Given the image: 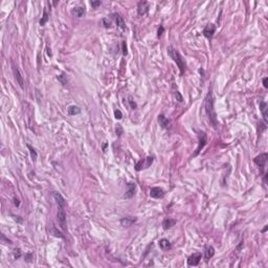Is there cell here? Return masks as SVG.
<instances>
[{
    "instance_id": "cell-1",
    "label": "cell",
    "mask_w": 268,
    "mask_h": 268,
    "mask_svg": "<svg viewBox=\"0 0 268 268\" xmlns=\"http://www.w3.org/2000/svg\"><path fill=\"white\" fill-rule=\"evenodd\" d=\"M205 110H206V114H207L210 122L213 124L214 128H216L217 127V125H218V122H217L216 111H215V109H214V97H213V94H212V90L208 91V93L206 94Z\"/></svg>"
},
{
    "instance_id": "cell-2",
    "label": "cell",
    "mask_w": 268,
    "mask_h": 268,
    "mask_svg": "<svg viewBox=\"0 0 268 268\" xmlns=\"http://www.w3.org/2000/svg\"><path fill=\"white\" fill-rule=\"evenodd\" d=\"M168 53H169L170 57L173 59L174 62L177 64L178 68H179V70H180V73L181 74L184 73L187 65H185L184 60H183V58L181 57L180 53H179V51H178L177 49L174 48L173 46H169L168 47Z\"/></svg>"
},
{
    "instance_id": "cell-3",
    "label": "cell",
    "mask_w": 268,
    "mask_h": 268,
    "mask_svg": "<svg viewBox=\"0 0 268 268\" xmlns=\"http://www.w3.org/2000/svg\"><path fill=\"white\" fill-rule=\"evenodd\" d=\"M152 162H153V157L148 156L147 158L140 159L138 162H137L136 166H135V170H136V171H140V170H143V169H148L149 166L152 164Z\"/></svg>"
},
{
    "instance_id": "cell-4",
    "label": "cell",
    "mask_w": 268,
    "mask_h": 268,
    "mask_svg": "<svg viewBox=\"0 0 268 268\" xmlns=\"http://www.w3.org/2000/svg\"><path fill=\"white\" fill-rule=\"evenodd\" d=\"M59 210H58V221H59V224H60L61 228L63 231H66V213H65V210L64 207H61V206H58Z\"/></svg>"
},
{
    "instance_id": "cell-5",
    "label": "cell",
    "mask_w": 268,
    "mask_h": 268,
    "mask_svg": "<svg viewBox=\"0 0 268 268\" xmlns=\"http://www.w3.org/2000/svg\"><path fill=\"white\" fill-rule=\"evenodd\" d=\"M206 143H207L206 134L204 133V132H200V133H199V143H198V147H197V149H196V152L194 153V156H197V155L200 153V151L204 148Z\"/></svg>"
},
{
    "instance_id": "cell-6",
    "label": "cell",
    "mask_w": 268,
    "mask_h": 268,
    "mask_svg": "<svg viewBox=\"0 0 268 268\" xmlns=\"http://www.w3.org/2000/svg\"><path fill=\"white\" fill-rule=\"evenodd\" d=\"M267 158H268V154L267 153H262V154L258 155L256 158L254 159V164H256L258 166H260L261 169H263L265 166L266 162H267Z\"/></svg>"
},
{
    "instance_id": "cell-7",
    "label": "cell",
    "mask_w": 268,
    "mask_h": 268,
    "mask_svg": "<svg viewBox=\"0 0 268 268\" xmlns=\"http://www.w3.org/2000/svg\"><path fill=\"white\" fill-rule=\"evenodd\" d=\"M13 72H14V76H15V79H16L17 83L19 84L22 89H24V79H23V76L21 74L20 70L17 68L15 65H13Z\"/></svg>"
},
{
    "instance_id": "cell-8",
    "label": "cell",
    "mask_w": 268,
    "mask_h": 268,
    "mask_svg": "<svg viewBox=\"0 0 268 268\" xmlns=\"http://www.w3.org/2000/svg\"><path fill=\"white\" fill-rule=\"evenodd\" d=\"M201 258H202V254L200 252H195L192 256H189L187 259V265L189 266H197L200 262Z\"/></svg>"
},
{
    "instance_id": "cell-9",
    "label": "cell",
    "mask_w": 268,
    "mask_h": 268,
    "mask_svg": "<svg viewBox=\"0 0 268 268\" xmlns=\"http://www.w3.org/2000/svg\"><path fill=\"white\" fill-rule=\"evenodd\" d=\"M150 196L155 199H161L164 197V191L161 187H152L150 189Z\"/></svg>"
},
{
    "instance_id": "cell-10",
    "label": "cell",
    "mask_w": 268,
    "mask_h": 268,
    "mask_svg": "<svg viewBox=\"0 0 268 268\" xmlns=\"http://www.w3.org/2000/svg\"><path fill=\"white\" fill-rule=\"evenodd\" d=\"M215 32H216V25H215V24H213V23H210V24H207L205 27H204L203 35H204V37L210 39V38L214 36Z\"/></svg>"
},
{
    "instance_id": "cell-11",
    "label": "cell",
    "mask_w": 268,
    "mask_h": 268,
    "mask_svg": "<svg viewBox=\"0 0 268 268\" xmlns=\"http://www.w3.org/2000/svg\"><path fill=\"white\" fill-rule=\"evenodd\" d=\"M149 11V3L147 1H140L137 4V13L139 16H143L146 15Z\"/></svg>"
},
{
    "instance_id": "cell-12",
    "label": "cell",
    "mask_w": 268,
    "mask_h": 268,
    "mask_svg": "<svg viewBox=\"0 0 268 268\" xmlns=\"http://www.w3.org/2000/svg\"><path fill=\"white\" fill-rule=\"evenodd\" d=\"M53 199H55V202H57V204H58V206H61V207H65V205H66V201H65L64 197H63L62 195L60 194V193L53 192Z\"/></svg>"
},
{
    "instance_id": "cell-13",
    "label": "cell",
    "mask_w": 268,
    "mask_h": 268,
    "mask_svg": "<svg viewBox=\"0 0 268 268\" xmlns=\"http://www.w3.org/2000/svg\"><path fill=\"white\" fill-rule=\"evenodd\" d=\"M135 189H136V184L133 182H130L128 183V191L126 192L125 194V198H132L135 194Z\"/></svg>"
},
{
    "instance_id": "cell-14",
    "label": "cell",
    "mask_w": 268,
    "mask_h": 268,
    "mask_svg": "<svg viewBox=\"0 0 268 268\" xmlns=\"http://www.w3.org/2000/svg\"><path fill=\"white\" fill-rule=\"evenodd\" d=\"M86 11H85V7H82V6H76L72 9V15L76 18H81L85 15Z\"/></svg>"
},
{
    "instance_id": "cell-15",
    "label": "cell",
    "mask_w": 268,
    "mask_h": 268,
    "mask_svg": "<svg viewBox=\"0 0 268 268\" xmlns=\"http://www.w3.org/2000/svg\"><path fill=\"white\" fill-rule=\"evenodd\" d=\"M135 221H136V218L135 217H125L120 220V224H122V226H130V225L133 224Z\"/></svg>"
},
{
    "instance_id": "cell-16",
    "label": "cell",
    "mask_w": 268,
    "mask_h": 268,
    "mask_svg": "<svg viewBox=\"0 0 268 268\" xmlns=\"http://www.w3.org/2000/svg\"><path fill=\"white\" fill-rule=\"evenodd\" d=\"M268 106L265 102H261L260 103V110H261L262 114H263V117H264V122H267L268 120V116H267V110H268Z\"/></svg>"
},
{
    "instance_id": "cell-17",
    "label": "cell",
    "mask_w": 268,
    "mask_h": 268,
    "mask_svg": "<svg viewBox=\"0 0 268 268\" xmlns=\"http://www.w3.org/2000/svg\"><path fill=\"white\" fill-rule=\"evenodd\" d=\"M176 224V220L175 219H171V218H168V219L164 220L162 222V226H164V229H169L171 228L172 226Z\"/></svg>"
},
{
    "instance_id": "cell-18",
    "label": "cell",
    "mask_w": 268,
    "mask_h": 268,
    "mask_svg": "<svg viewBox=\"0 0 268 268\" xmlns=\"http://www.w3.org/2000/svg\"><path fill=\"white\" fill-rule=\"evenodd\" d=\"M215 254V249L212 246H207L205 248V252H204V258H205V261H208L210 259L213 258V256Z\"/></svg>"
},
{
    "instance_id": "cell-19",
    "label": "cell",
    "mask_w": 268,
    "mask_h": 268,
    "mask_svg": "<svg viewBox=\"0 0 268 268\" xmlns=\"http://www.w3.org/2000/svg\"><path fill=\"white\" fill-rule=\"evenodd\" d=\"M158 122H159V125L161 126L162 128H166L168 126H169V124H170V122H169V120L164 115H162V114H160V115H158Z\"/></svg>"
},
{
    "instance_id": "cell-20",
    "label": "cell",
    "mask_w": 268,
    "mask_h": 268,
    "mask_svg": "<svg viewBox=\"0 0 268 268\" xmlns=\"http://www.w3.org/2000/svg\"><path fill=\"white\" fill-rule=\"evenodd\" d=\"M67 112L69 115H76V114L81 113V109L78 106H69L67 109Z\"/></svg>"
},
{
    "instance_id": "cell-21",
    "label": "cell",
    "mask_w": 268,
    "mask_h": 268,
    "mask_svg": "<svg viewBox=\"0 0 268 268\" xmlns=\"http://www.w3.org/2000/svg\"><path fill=\"white\" fill-rule=\"evenodd\" d=\"M159 247L162 250H168L171 248V243L169 242V240H166V239H161L159 241Z\"/></svg>"
},
{
    "instance_id": "cell-22",
    "label": "cell",
    "mask_w": 268,
    "mask_h": 268,
    "mask_svg": "<svg viewBox=\"0 0 268 268\" xmlns=\"http://www.w3.org/2000/svg\"><path fill=\"white\" fill-rule=\"evenodd\" d=\"M115 20H116V24H117L118 27H120L122 30L126 27V24H125V21L122 19V17L118 14H115Z\"/></svg>"
},
{
    "instance_id": "cell-23",
    "label": "cell",
    "mask_w": 268,
    "mask_h": 268,
    "mask_svg": "<svg viewBox=\"0 0 268 268\" xmlns=\"http://www.w3.org/2000/svg\"><path fill=\"white\" fill-rule=\"evenodd\" d=\"M27 148H28V150H30V157H32V159L35 161L36 159H37V157H38V154H37V152H36V150L34 148H32V147L30 146V145H27Z\"/></svg>"
},
{
    "instance_id": "cell-24",
    "label": "cell",
    "mask_w": 268,
    "mask_h": 268,
    "mask_svg": "<svg viewBox=\"0 0 268 268\" xmlns=\"http://www.w3.org/2000/svg\"><path fill=\"white\" fill-rule=\"evenodd\" d=\"M47 20H48V14H47V12L44 9V13H43V17H42V19L40 20V25H45V23L47 22Z\"/></svg>"
},
{
    "instance_id": "cell-25",
    "label": "cell",
    "mask_w": 268,
    "mask_h": 268,
    "mask_svg": "<svg viewBox=\"0 0 268 268\" xmlns=\"http://www.w3.org/2000/svg\"><path fill=\"white\" fill-rule=\"evenodd\" d=\"M58 80L61 82V84H63V85H66L67 84V78H66V76H65V73H62V74H60V76H58Z\"/></svg>"
},
{
    "instance_id": "cell-26",
    "label": "cell",
    "mask_w": 268,
    "mask_h": 268,
    "mask_svg": "<svg viewBox=\"0 0 268 268\" xmlns=\"http://www.w3.org/2000/svg\"><path fill=\"white\" fill-rule=\"evenodd\" d=\"M53 233L55 237H58V238H64V236H63V233H60V231H58V229L57 228H53Z\"/></svg>"
},
{
    "instance_id": "cell-27",
    "label": "cell",
    "mask_w": 268,
    "mask_h": 268,
    "mask_svg": "<svg viewBox=\"0 0 268 268\" xmlns=\"http://www.w3.org/2000/svg\"><path fill=\"white\" fill-rule=\"evenodd\" d=\"M175 97H176V101H178V102H183V97L180 94V92L179 91H175Z\"/></svg>"
},
{
    "instance_id": "cell-28",
    "label": "cell",
    "mask_w": 268,
    "mask_h": 268,
    "mask_svg": "<svg viewBox=\"0 0 268 268\" xmlns=\"http://www.w3.org/2000/svg\"><path fill=\"white\" fill-rule=\"evenodd\" d=\"M114 116H115L116 120H120V118L122 117V113L120 112V110H118V109H116L115 111H114Z\"/></svg>"
},
{
    "instance_id": "cell-29",
    "label": "cell",
    "mask_w": 268,
    "mask_h": 268,
    "mask_svg": "<svg viewBox=\"0 0 268 268\" xmlns=\"http://www.w3.org/2000/svg\"><path fill=\"white\" fill-rule=\"evenodd\" d=\"M115 131H116V134H117L118 136H120V135L122 134V132H124V130H122V126L117 125V126H116V128H115Z\"/></svg>"
},
{
    "instance_id": "cell-30",
    "label": "cell",
    "mask_w": 268,
    "mask_h": 268,
    "mask_svg": "<svg viewBox=\"0 0 268 268\" xmlns=\"http://www.w3.org/2000/svg\"><path fill=\"white\" fill-rule=\"evenodd\" d=\"M129 104H130V106H131V108H132V109H135V108H136V103L134 102L133 99H132L131 97H129Z\"/></svg>"
},
{
    "instance_id": "cell-31",
    "label": "cell",
    "mask_w": 268,
    "mask_h": 268,
    "mask_svg": "<svg viewBox=\"0 0 268 268\" xmlns=\"http://www.w3.org/2000/svg\"><path fill=\"white\" fill-rule=\"evenodd\" d=\"M103 23H104L105 27H107V28L110 27V26H111V22H110V21H109L107 18H104V19H103Z\"/></svg>"
},
{
    "instance_id": "cell-32",
    "label": "cell",
    "mask_w": 268,
    "mask_h": 268,
    "mask_svg": "<svg viewBox=\"0 0 268 268\" xmlns=\"http://www.w3.org/2000/svg\"><path fill=\"white\" fill-rule=\"evenodd\" d=\"M21 256V252H20V249H15V252H14V256L15 259H19Z\"/></svg>"
},
{
    "instance_id": "cell-33",
    "label": "cell",
    "mask_w": 268,
    "mask_h": 268,
    "mask_svg": "<svg viewBox=\"0 0 268 268\" xmlns=\"http://www.w3.org/2000/svg\"><path fill=\"white\" fill-rule=\"evenodd\" d=\"M91 5H92V7L97 9V6L101 5V1H91Z\"/></svg>"
},
{
    "instance_id": "cell-34",
    "label": "cell",
    "mask_w": 268,
    "mask_h": 268,
    "mask_svg": "<svg viewBox=\"0 0 268 268\" xmlns=\"http://www.w3.org/2000/svg\"><path fill=\"white\" fill-rule=\"evenodd\" d=\"M164 26L160 25V26H159V28H158V34H157L158 37H161V35L164 34Z\"/></svg>"
},
{
    "instance_id": "cell-35",
    "label": "cell",
    "mask_w": 268,
    "mask_h": 268,
    "mask_svg": "<svg viewBox=\"0 0 268 268\" xmlns=\"http://www.w3.org/2000/svg\"><path fill=\"white\" fill-rule=\"evenodd\" d=\"M122 53L124 55H127V46H126V42H122Z\"/></svg>"
},
{
    "instance_id": "cell-36",
    "label": "cell",
    "mask_w": 268,
    "mask_h": 268,
    "mask_svg": "<svg viewBox=\"0 0 268 268\" xmlns=\"http://www.w3.org/2000/svg\"><path fill=\"white\" fill-rule=\"evenodd\" d=\"M263 85L265 88H268V78H264L263 79Z\"/></svg>"
},
{
    "instance_id": "cell-37",
    "label": "cell",
    "mask_w": 268,
    "mask_h": 268,
    "mask_svg": "<svg viewBox=\"0 0 268 268\" xmlns=\"http://www.w3.org/2000/svg\"><path fill=\"white\" fill-rule=\"evenodd\" d=\"M15 204H16L17 206L19 205V200H18V199H15Z\"/></svg>"
},
{
    "instance_id": "cell-38",
    "label": "cell",
    "mask_w": 268,
    "mask_h": 268,
    "mask_svg": "<svg viewBox=\"0 0 268 268\" xmlns=\"http://www.w3.org/2000/svg\"><path fill=\"white\" fill-rule=\"evenodd\" d=\"M267 228H268V226H267V225H266V226H265V228H264V229H263V231H263V233H265V231H267Z\"/></svg>"
}]
</instances>
